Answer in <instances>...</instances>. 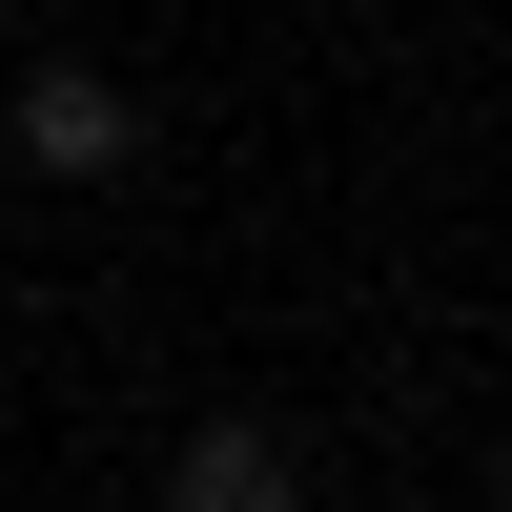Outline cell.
Segmentation results:
<instances>
[{
    "mask_svg": "<svg viewBox=\"0 0 512 512\" xmlns=\"http://www.w3.org/2000/svg\"><path fill=\"white\" fill-rule=\"evenodd\" d=\"M0 144H21V185H123V164H144V103H123V82L103 62H62V41H41V62H21V103H0Z\"/></svg>",
    "mask_w": 512,
    "mask_h": 512,
    "instance_id": "obj_1",
    "label": "cell"
},
{
    "mask_svg": "<svg viewBox=\"0 0 512 512\" xmlns=\"http://www.w3.org/2000/svg\"><path fill=\"white\" fill-rule=\"evenodd\" d=\"M287 472H308V451H287V431H267V410H205V431H185V451H164V492H185V512H267Z\"/></svg>",
    "mask_w": 512,
    "mask_h": 512,
    "instance_id": "obj_2",
    "label": "cell"
},
{
    "mask_svg": "<svg viewBox=\"0 0 512 512\" xmlns=\"http://www.w3.org/2000/svg\"><path fill=\"white\" fill-rule=\"evenodd\" d=\"M21 21H41V0H0V41H21Z\"/></svg>",
    "mask_w": 512,
    "mask_h": 512,
    "instance_id": "obj_3",
    "label": "cell"
}]
</instances>
